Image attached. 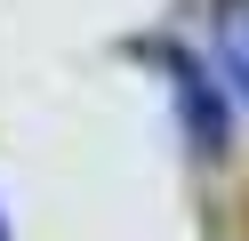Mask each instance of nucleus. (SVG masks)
Here are the masks:
<instances>
[{
  "mask_svg": "<svg viewBox=\"0 0 249 241\" xmlns=\"http://www.w3.org/2000/svg\"><path fill=\"white\" fill-rule=\"evenodd\" d=\"M0 241H8V225H0Z\"/></svg>",
  "mask_w": 249,
  "mask_h": 241,
  "instance_id": "2",
  "label": "nucleus"
},
{
  "mask_svg": "<svg viewBox=\"0 0 249 241\" xmlns=\"http://www.w3.org/2000/svg\"><path fill=\"white\" fill-rule=\"evenodd\" d=\"M217 64H225V80L249 96V0H225V8H217Z\"/></svg>",
  "mask_w": 249,
  "mask_h": 241,
  "instance_id": "1",
  "label": "nucleus"
}]
</instances>
